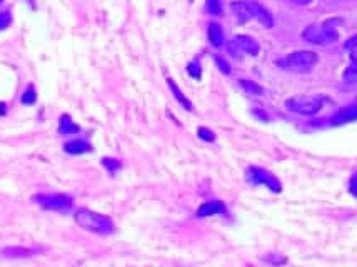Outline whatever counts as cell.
<instances>
[{
    "label": "cell",
    "instance_id": "obj_1",
    "mask_svg": "<svg viewBox=\"0 0 357 267\" xmlns=\"http://www.w3.org/2000/svg\"><path fill=\"white\" fill-rule=\"evenodd\" d=\"M74 219H76L77 225L82 227L84 231L94 232V234L109 236L114 232V222L111 217L90 211L87 207L77 209L76 214H74Z\"/></svg>",
    "mask_w": 357,
    "mask_h": 267
},
{
    "label": "cell",
    "instance_id": "obj_2",
    "mask_svg": "<svg viewBox=\"0 0 357 267\" xmlns=\"http://www.w3.org/2000/svg\"><path fill=\"white\" fill-rule=\"evenodd\" d=\"M32 201L44 211L54 212H68L74 206V199L67 194H35Z\"/></svg>",
    "mask_w": 357,
    "mask_h": 267
},
{
    "label": "cell",
    "instance_id": "obj_3",
    "mask_svg": "<svg viewBox=\"0 0 357 267\" xmlns=\"http://www.w3.org/2000/svg\"><path fill=\"white\" fill-rule=\"evenodd\" d=\"M285 107L301 116H314L322 107V97L319 95H296L285 102Z\"/></svg>",
    "mask_w": 357,
    "mask_h": 267
},
{
    "label": "cell",
    "instance_id": "obj_4",
    "mask_svg": "<svg viewBox=\"0 0 357 267\" xmlns=\"http://www.w3.org/2000/svg\"><path fill=\"white\" fill-rule=\"evenodd\" d=\"M319 62V57L312 50H297L284 60V65L291 72H307Z\"/></svg>",
    "mask_w": 357,
    "mask_h": 267
},
{
    "label": "cell",
    "instance_id": "obj_5",
    "mask_svg": "<svg viewBox=\"0 0 357 267\" xmlns=\"http://www.w3.org/2000/svg\"><path fill=\"white\" fill-rule=\"evenodd\" d=\"M302 37L310 44L326 45L337 41V32L336 27H332V22H327L324 25H309L302 32Z\"/></svg>",
    "mask_w": 357,
    "mask_h": 267
},
{
    "label": "cell",
    "instance_id": "obj_6",
    "mask_svg": "<svg viewBox=\"0 0 357 267\" xmlns=\"http://www.w3.org/2000/svg\"><path fill=\"white\" fill-rule=\"evenodd\" d=\"M247 182H251L252 185H267L272 192H280L282 190V185L277 179L274 177L272 174L267 172L261 167H251L247 170Z\"/></svg>",
    "mask_w": 357,
    "mask_h": 267
},
{
    "label": "cell",
    "instance_id": "obj_7",
    "mask_svg": "<svg viewBox=\"0 0 357 267\" xmlns=\"http://www.w3.org/2000/svg\"><path fill=\"white\" fill-rule=\"evenodd\" d=\"M247 4H249V7H251L252 17H254V19H257L259 22H261L262 27L270 28V27L274 25L272 14H270L269 10H267L266 7H264V5H261L259 2H256V0H247Z\"/></svg>",
    "mask_w": 357,
    "mask_h": 267
},
{
    "label": "cell",
    "instance_id": "obj_8",
    "mask_svg": "<svg viewBox=\"0 0 357 267\" xmlns=\"http://www.w3.org/2000/svg\"><path fill=\"white\" fill-rule=\"evenodd\" d=\"M217 214H226V206L221 201H207L204 204H200L195 215L197 217H210V215H217Z\"/></svg>",
    "mask_w": 357,
    "mask_h": 267
},
{
    "label": "cell",
    "instance_id": "obj_9",
    "mask_svg": "<svg viewBox=\"0 0 357 267\" xmlns=\"http://www.w3.org/2000/svg\"><path fill=\"white\" fill-rule=\"evenodd\" d=\"M64 150L70 156H82L87 154L92 150L90 142L84 140V139H76V140H68L64 144Z\"/></svg>",
    "mask_w": 357,
    "mask_h": 267
},
{
    "label": "cell",
    "instance_id": "obj_10",
    "mask_svg": "<svg viewBox=\"0 0 357 267\" xmlns=\"http://www.w3.org/2000/svg\"><path fill=\"white\" fill-rule=\"evenodd\" d=\"M234 44L237 45L242 52L249 54V55H257L259 52H261V45L249 35H237L234 39Z\"/></svg>",
    "mask_w": 357,
    "mask_h": 267
},
{
    "label": "cell",
    "instance_id": "obj_11",
    "mask_svg": "<svg viewBox=\"0 0 357 267\" xmlns=\"http://www.w3.org/2000/svg\"><path fill=\"white\" fill-rule=\"evenodd\" d=\"M39 251L37 249H28V247H5L2 249V255L7 259H27L35 255Z\"/></svg>",
    "mask_w": 357,
    "mask_h": 267
},
{
    "label": "cell",
    "instance_id": "obj_12",
    "mask_svg": "<svg viewBox=\"0 0 357 267\" xmlns=\"http://www.w3.org/2000/svg\"><path fill=\"white\" fill-rule=\"evenodd\" d=\"M230 10H232V14L237 17L240 22H247V20L254 19V17H252V12H251L249 4H247V0L232 2V4H230Z\"/></svg>",
    "mask_w": 357,
    "mask_h": 267
},
{
    "label": "cell",
    "instance_id": "obj_13",
    "mask_svg": "<svg viewBox=\"0 0 357 267\" xmlns=\"http://www.w3.org/2000/svg\"><path fill=\"white\" fill-rule=\"evenodd\" d=\"M357 121V107H347L334 116L332 119V126H344V124H349V122H354Z\"/></svg>",
    "mask_w": 357,
    "mask_h": 267
},
{
    "label": "cell",
    "instance_id": "obj_14",
    "mask_svg": "<svg viewBox=\"0 0 357 267\" xmlns=\"http://www.w3.org/2000/svg\"><path fill=\"white\" fill-rule=\"evenodd\" d=\"M80 132V127L76 122L72 121L68 116H62L60 117V124H59V134L60 135H74Z\"/></svg>",
    "mask_w": 357,
    "mask_h": 267
},
{
    "label": "cell",
    "instance_id": "obj_15",
    "mask_svg": "<svg viewBox=\"0 0 357 267\" xmlns=\"http://www.w3.org/2000/svg\"><path fill=\"white\" fill-rule=\"evenodd\" d=\"M207 35H209V42L214 45V47H222L224 45V32L219 24H210L209 30H207Z\"/></svg>",
    "mask_w": 357,
    "mask_h": 267
},
{
    "label": "cell",
    "instance_id": "obj_16",
    "mask_svg": "<svg viewBox=\"0 0 357 267\" xmlns=\"http://www.w3.org/2000/svg\"><path fill=\"white\" fill-rule=\"evenodd\" d=\"M239 85L245 90L247 94L252 95V97H261V95H264V89L259 84H256L254 81H249V79H240Z\"/></svg>",
    "mask_w": 357,
    "mask_h": 267
},
{
    "label": "cell",
    "instance_id": "obj_17",
    "mask_svg": "<svg viewBox=\"0 0 357 267\" xmlns=\"http://www.w3.org/2000/svg\"><path fill=\"white\" fill-rule=\"evenodd\" d=\"M167 84H169V87L172 90V94H174V97L178 100V104H182L184 105V109H187V110H192V104H191V100H189L186 95H184L181 92V89L177 87V84L172 81V79H167Z\"/></svg>",
    "mask_w": 357,
    "mask_h": 267
},
{
    "label": "cell",
    "instance_id": "obj_18",
    "mask_svg": "<svg viewBox=\"0 0 357 267\" xmlns=\"http://www.w3.org/2000/svg\"><path fill=\"white\" fill-rule=\"evenodd\" d=\"M102 166L107 169V172L111 174V175H115L120 169H122V162H120L119 159L103 157V159H102Z\"/></svg>",
    "mask_w": 357,
    "mask_h": 267
},
{
    "label": "cell",
    "instance_id": "obj_19",
    "mask_svg": "<svg viewBox=\"0 0 357 267\" xmlns=\"http://www.w3.org/2000/svg\"><path fill=\"white\" fill-rule=\"evenodd\" d=\"M344 82L347 84H357V62H352L344 72Z\"/></svg>",
    "mask_w": 357,
    "mask_h": 267
},
{
    "label": "cell",
    "instance_id": "obj_20",
    "mask_svg": "<svg viewBox=\"0 0 357 267\" xmlns=\"http://www.w3.org/2000/svg\"><path fill=\"white\" fill-rule=\"evenodd\" d=\"M35 100H37L35 89H33L32 85H30V87H27L24 95H22V104H24V105H32V104H35Z\"/></svg>",
    "mask_w": 357,
    "mask_h": 267
},
{
    "label": "cell",
    "instance_id": "obj_21",
    "mask_svg": "<svg viewBox=\"0 0 357 267\" xmlns=\"http://www.w3.org/2000/svg\"><path fill=\"white\" fill-rule=\"evenodd\" d=\"M207 10L212 15H221L222 14V5L221 0H207Z\"/></svg>",
    "mask_w": 357,
    "mask_h": 267
},
{
    "label": "cell",
    "instance_id": "obj_22",
    "mask_svg": "<svg viewBox=\"0 0 357 267\" xmlns=\"http://www.w3.org/2000/svg\"><path fill=\"white\" fill-rule=\"evenodd\" d=\"M197 134H199V137L202 140H205V142H214L216 140V134L207 127H199Z\"/></svg>",
    "mask_w": 357,
    "mask_h": 267
},
{
    "label": "cell",
    "instance_id": "obj_23",
    "mask_svg": "<svg viewBox=\"0 0 357 267\" xmlns=\"http://www.w3.org/2000/svg\"><path fill=\"white\" fill-rule=\"evenodd\" d=\"M12 22V17H10V12H0V30L7 28Z\"/></svg>",
    "mask_w": 357,
    "mask_h": 267
},
{
    "label": "cell",
    "instance_id": "obj_24",
    "mask_svg": "<svg viewBox=\"0 0 357 267\" xmlns=\"http://www.w3.org/2000/svg\"><path fill=\"white\" fill-rule=\"evenodd\" d=\"M349 190L354 197H357V172H354L349 180Z\"/></svg>",
    "mask_w": 357,
    "mask_h": 267
},
{
    "label": "cell",
    "instance_id": "obj_25",
    "mask_svg": "<svg viewBox=\"0 0 357 267\" xmlns=\"http://www.w3.org/2000/svg\"><path fill=\"white\" fill-rule=\"evenodd\" d=\"M216 62H217V65H219V69H221V72L224 73H230V67L229 64L224 59H221V57H216Z\"/></svg>",
    "mask_w": 357,
    "mask_h": 267
},
{
    "label": "cell",
    "instance_id": "obj_26",
    "mask_svg": "<svg viewBox=\"0 0 357 267\" xmlns=\"http://www.w3.org/2000/svg\"><path fill=\"white\" fill-rule=\"evenodd\" d=\"M187 70H189V73H191L192 77H195V79L200 77V69H199V65L195 64V62H191V64H189Z\"/></svg>",
    "mask_w": 357,
    "mask_h": 267
},
{
    "label": "cell",
    "instance_id": "obj_27",
    "mask_svg": "<svg viewBox=\"0 0 357 267\" xmlns=\"http://www.w3.org/2000/svg\"><path fill=\"white\" fill-rule=\"evenodd\" d=\"M345 49L347 50H355L357 49V35L350 37L347 42H345Z\"/></svg>",
    "mask_w": 357,
    "mask_h": 267
},
{
    "label": "cell",
    "instance_id": "obj_28",
    "mask_svg": "<svg viewBox=\"0 0 357 267\" xmlns=\"http://www.w3.org/2000/svg\"><path fill=\"white\" fill-rule=\"evenodd\" d=\"M291 2H294V4H297V5H307L310 0H291Z\"/></svg>",
    "mask_w": 357,
    "mask_h": 267
},
{
    "label": "cell",
    "instance_id": "obj_29",
    "mask_svg": "<svg viewBox=\"0 0 357 267\" xmlns=\"http://www.w3.org/2000/svg\"><path fill=\"white\" fill-rule=\"evenodd\" d=\"M5 112H7V105L0 102V116H5Z\"/></svg>",
    "mask_w": 357,
    "mask_h": 267
},
{
    "label": "cell",
    "instance_id": "obj_30",
    "mask_svg": "<svg viewBox=\"0 0 357 267\" xmlns=\"http://www.w3.org/2000/svg\"><path fill=\"white\" fill-rule=\"evenodd\" d=\"M352 60H354V62H357V49L354 50V55H352Z\"/></svg>",
    "mask_w": 357,
    "mask_h": 267
},
{
    "label": "cell",
    "instance_id": "obj_31",
    "mask_svg": "<svg viewBox=\"0 0 357 267\" xmlns=\"http://www.w3.org/2000/svg\"><path fill=\"white\" fill-rule=\"evenodd\" d=\"M0 4H2V0H0Z\"/></svg>",
    "mask_w": 357,
    "mask_h": 267
}]
</instances>
